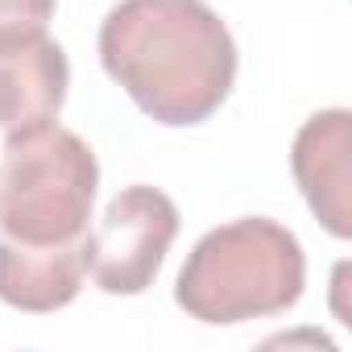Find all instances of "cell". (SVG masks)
Wrapping results in <instances>:
<instances>
[{
	"label": "cell",
	"instance_id": "cell-3",
	"mask_svg": "<svg viewBox=\"0 0 352 352\" xmlns=\"http://www.w3.org/2000/svg\"><path fill=\"white\" fill-rule=\"evenodd\" d=\"M100 187L91 145L58 124L5 133L0 149V236L17 245L83 241Z\"/></svg>",
	"mask_w": 352,
	"mask_h": 352
},
{
	"label": "cell",
	"instance_id": "cell-5",
	"mask_svg": "<svg viewBox=\"0 0 352 352\" xmlns=\"http://www.w3.org/2000/svg\"><path fill=\"white\" fill-rule=\"evenodd\" d=\"M71 67L46 30L0 34V133L54 124L67 100Z\"/></svg>",
	"mask_w": 352,
	"mask_h": 352
},
{
	"label": "cell",
	"instance_id": "cell-2",
	"mask_svg": "<svg viewBox=\"0 0 352 352\" xmlns=\"http://www.w3.org/2000/svg\"><path fill=\"white\" fill-rule=\"evenodd\" d=\"M307 286V257L290 228L265 216H245L212 228L187 257L174 302L191 319L232 327L290 311Z\"/></svg>",
	"mask_w": 352,
	"mask_h": 352
},
{
	"label": "cell",
	"instance_id": "cell-7",
	"mask_svg": "<svg viewBox=\"0 0 352 352\" xmlns=\"http://www.w3.org/2000/svg\"><path fill=\"white\" fill-rule=\"evenodd\" d=\"M87 274L83 241L71 245H17L0 236V302L30 315H50L75 302Z\"/></svg>",
	"mask_w": 352,
	"mask_h": 352
},
{
	"label": "cell",
	"instance_id": "cell-1",
	"mask_svg": "<svg viewBox=\"0 0 352 352\" xmlns=\"http://www.w3.org/2000/svg\"><path fill=\"white\" fill-rule=\"evenodd\" d=\"M100 63L157 124H204L236 83V42L208 0H120Z\"/></svg>",
	"mask_w": 352,
	"mask_h": 352
},
{
	"label": "cell",
	"instance_id": "cell-8",
	"mask_svg": "<svg viewBox=\"0 0 352 352\" xmlns=\"http://www.w3.org/2000/svg\"><path fill=\"white\" fill-rule=\"evenodd\" d=\"M58 0H0V34H17V30H46L54 17Z\"/></svg>",
	"mask_w": 352,
	"mask_h": 352
},
{
	"label": "cell",
	"instance_id": "cell-6",
	"mask_svg": "<svg viewBox=\"0 0 352 352\" xmlns=\"http://www.w3.org/2000/svg\"><path fill=\"white\" fill-rule=\"evenodd\" d=\"M352 116L344 108L315 112L290 149V166L307 208L319 216V224L348 241L352 236V204H348V183H352Z\"/></svg>",
	"mask_w": 352,
	"mask_h": 352
},
{
	"label": "cell",
	"instance_id": "cell-4",
	"mask_svg": "<svg viewBox=\"0 0 352 352\" xmlns=\"http://www.w3.org/2000/svg\"><path fill=\"white\" fill-rule=\"evenodd\" d=\"M179 236V208L157 187H124L83 232L87 274L104 294H145Z\"/></svg>",
	"mask_w": 352,
	"mask_h": 352
}]
</instances>
